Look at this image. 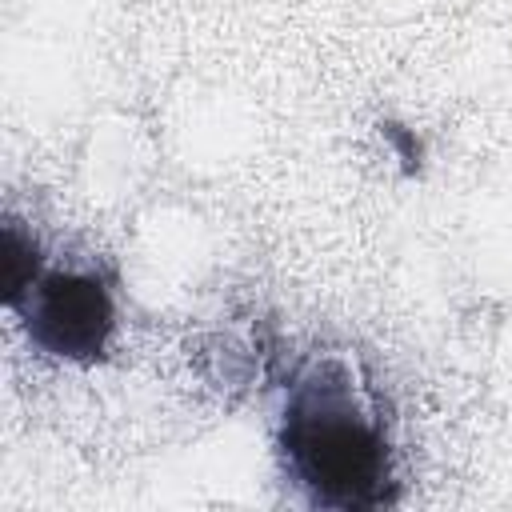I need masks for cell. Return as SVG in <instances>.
I'll return each instance as SVG.
<instances>
[{"instance_id":"obj_1","label":"cell","mask_w":512,"mask_h":512,"mask_svg":"<svg viewBox=\"0 0 512 512\" xmlns=\"http://www.w3.org/2000/svg\"><path fill=\"white\" fill-rule=\"evenodd\" d=\"M276 448L308 508L376 512L400 500L384 404L344 356H320L288 384Z\"/></svg>"},{"instance_id":"obj_2","label":"cell","mask_w":512,"mask_h":512,"mask_svg":"<svg viewBox=\"0 0 512 512\" xmlns=\"http://www.w3.org/2000/svg\"><path fill=\"white\" fill-rule=\"evenodd\" d=\"M4 304L20 316L28 344L52 360L96 364L116 332V296L100 268L40 264L36 276Z\"/></svg>"}]
</instances>
